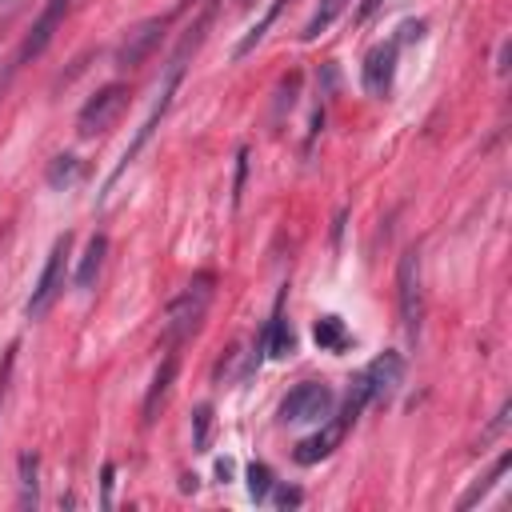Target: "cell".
Instances as JSON below:
<instances>
[{
	"label": "cell",
	"instance_id": "17",
	"mask_svg": "<svg viewBox=\"0 0 512 512\" xmlns=\"http://www.w3.org/2000/svg\"><path fill=\"white\" fill-rule=\"evenodd\" d=\"M264 344H268L272 356H288V352H292V328H288V320H284L280 312L272 316V324H268V332H264Z\"/></svg>",
	"mask_w": 512,
	"mask_h": 512
},
{
	"label": "cell",
	"instance_id": "21",
	"mask_svg": "<svg viewBox=\"0 0 512 512\" xmlns=\"http://www.w3.org/2000/svg\"><path fill=\"white\" fill-rule=\"evenodd\" d=\"M208 424H212V408L204 404V408H196V448L208 444Z\"/></svg>",
	"mask_w": 512,
	"mask_h": 512
},
{
	"label": "cell",
	"instance_id": "7",
	"mask_svg": "<svg viewBox=\"0 0 512 512\" xmlns=\"http://www.w3.org/2000/svg\"><path fill=\"white\" fill-rule=\"evenodd\" d=\"M72 8V0H48L44 8H40V16L32 20V28L24 32V44H20V52H16V60H12V68H20V64H28V60H36L48 44H52V36H56V28H60V20H64V12Z\"/></svg>",
	"mask_w": 512,
	"mask_h": 512
},
{
	"label": "cell",
	"instance_id": "6",
	"mask_svg": "<svg viewBox=\"0 0 512 512\" xmlns=\"http://www.w3.org/2000/svg\"><path fill=\"white\" fill-rule=\"evenodd\" d=\"M164 32H168V20H164V16H148V20L132 24V28L124 32L120 48H116V64H120V68H140V64L152 56V48L164 40Z\"/></svg>",
	"mask_w": 512,
	"mask_h": 512
},
{
	"label": "cell",
	"instance_id": "16",
	"mask_svg": "<svg viewBox=\"0 0 512 512\" xmlns=\"http://www.w3.org/2000/svg\"><path fill=\"white\" fill-rule=\"evenodd\" d=\"M80 172H84V164L76 156H56L52 168H48V184L52 188H72L80 180Z\"/></svg>",
	"mask_w": 512,
	"mask_h": 512
},
{
	"label": "cell",
	"instance_id": "2",
	"mask_svg": "<svg viewBox=\"0 0 512 512\" xmlns=\"http://www.w3.org/2000/svg\"><path fill=\"white\" fill-rule=\"evenodd\" d=\"M68 244H72V236H68V232H64V236L52 244L48 260H44V272H40V280H36V288H32L28 304H24L28 320H40V316H48V312H52V304L60 300V292H64V280H68Z\"/></svg>",
	"mask_w": 512,
	"mask_h": 512
},
{
	"label": "cell",
	"instance_id": "18",
	"mask_svg": "<svg viewBox=\"0 0 512 512\" xmlns=\"http://www.w3.org/2000/svg\"><path fill=\"white\" fill-rule=\"evenodd\" d=\"M508 464H512V456L504 452V456H500V460L492 464V472H488V476H484V480H480V484H476L472 492H464V496H460V508H472V504H476L480 496H488V488H492V484H496V480H500V476L508 472Z\"/></svg>",
	"mask_w": 512,
	"mask_h": 512
},
{
	"label": "cell",
	"instance_id": "20",
	"mask_svg": "<svg viewBox=\"0 0 512 512\" xmlns=\"http://www.w3.org/2000/svg\"><path fill=\"white\" fill-rule=\"evenodd\" d=\"M12 364H16V344H8L4 356H0V404H4V392H8V380H12Z\"/></svg>",
	"mask_w": 512,
	"mask_h": 512
},
{
	"label": "cell",
	"instance_id": "14",
	"mask_svg": "<svg viewBox=\"0 0 512 512\" xmlns=\"http://www.w3.org/2000/svg\"><path fill=\"white\" fill-rule=\"evenodd\" d=\"M312 336H316V344L328 348V352H340V348L348 344V332H344L340 316H320L316 328H312Z\"/></svg>",
	"mask_w": 512,
	"mask_h": 512
},
{
	"label": "cell",
	"instance_id": "15",
	"mask_svg": "<svg viewBox=\"0 0 512 512\" xmlns=\"http://www.w3.org/2000/svg\"><path fill=\"white\" fill-rule=\"evenodd\" d=\"M40 500V484H36V456L24 452L20 456V508H36Z\"/></svg>",
	"mask_w": 512,
	"mask_h": 512
},
{
	"label": "cell",
	"instance_id": "19",
	"mask_svg": "<svg viewBox=\"0 0 512 512\" xmlns=\"http://www.w3.org/2000/svg\"><path fill=\"white\" fill-rule=\"evenodd\" d=\"M248 492H252V500H264L272 492V472L264 464H252L248 468Z\"/></svg>",
	"mask_w": 512,
	"mask_h": 512
},
{
	"label": "cell",
	"instance_id": "24",
	"mask_svg": "<svg viewBox=\"0 0 512 512\" xmlns=\"http://www.w3.org/2000/svg\"><path fill=\"white\" fill-rule=\"evenodd\" d=\"M188 4H196V0H180V4H176V12H184V8H188Z\"/></svg>",
	"mask_w": 512,
	"mask_h": 512
},
{
	"label": "cell",
	"instance_id": "23",
	"mask_svg": "<svg viewBox=\"0 0 512 512\" xmlns=\"http://www.w3.org/2000/svg\"><path fill=\"white\" fill-rule=\"evenodd\" d=\"M496 72H500V76H504V72H508V40H504V44H500V60H496Z\"/></svg>",
	"mask_w": 512,
	"mask_h": 512
},
{
	"label": "cell",
	"instance_id": "11",
	"mask_svg": "<svg viewBox=\"0 0 512 512\" xmlns=\"http://www.w3.org/2000/svg\"><path fill=\"white\" fill-rule=\"evenodd\" d=\"M104 252H108V240H104V236H92L88 248H84V260H80V268H76V288H80V292H88V288L96 284V276H100V268H104Z\"/></svg>",
	"mask_w": 512,
	"mask_h": 512
},
{
	"label": "cell",
	"instance_id": "1",
	"mask_svg": "<svg viewBox=\"0 0 512 512\" xmlns=\"http://www.w3.org/2000/svg\"><path fill=\"white\" fill-rule=\"evenodd\" d=\"M212 296H216V276H212V272H196V276L180 288V296H176V300L168 304V312H164V328H160L164 348H176L180 340H188V336L200 328V320H204Z\"/></svg>",
	"mask_w": 512,
	"mask_h": 512
},
{
	"label": "cell",
	"instance_id": "22",
	"mask_svg": "<svg viewBox=\"0 0 512 512\" xmlns=\"http://www.w3.org/2000/svg\"><path fill=\"white\" fill-rule=\"evenodd\" d=\"M376 8H380V0H360V8H356V24H364V20H368Z\"/></svg>",
	"mask_w": 512,
	"mask_h": 512
},
{
	"label": "cell",
	"instance_id": "12",
	"mask_svg": "<svg viewBox=\"0 0 512 512\" xmlns=\"http://www.w3.org/2000/svg\"><path fill=\"white\" fill-rule=\"evenodd\" d=\"M348 4H352V0H320V4H316V12L308 16V24H304V32H300V36H304V40H316L320 32H328V28L340 20V12H344Z\"/></svg>",
	"mask_w": 512,
	"mask_h": 512
},
{
	"label": "cell",
	"instance_id": "4",
	"mask_svg": "<svg viewBox=\"0 0 512 512\" xmlns=\"http://www.w3.org/2000/svg\"><path fill=\"white\" fill-rule=\"evenodd\" d=\"M328 412H332V388L316 384V380L296 384L280 404L284 424H316V420H328Z\"/></svg>",
	"mask_w": 512,
	"mask_h": 512
},
{
	"label": "cell",
	"instance_id": "10",
	"mask_svg": "<svg viewBox=\"0 0 512 512\" xmlns=\"http://www.w3.org/2000/svg\"><path fill=\"white\" fill-rule=\"evenodd\" d=\"M172 380H176V352L168 348V356L160 360V368H156V376H152V388H148V396H144V424H152V420L160 416Z\"/></svg>",
	"mask_w": 512,
	"mask_h": 512
},
{
	"label": "cell",
	"instance_id": "9",
	"mask_svg": "<svg viewBox=\"0 0 512 512\" xmlns=\"http://www.w3.org/2000/svg\"><path fill=\"white\" fill-rule=\"evenodd\" d=\"M400 376H404V360H400L396 352H384V356H376V360L368 364V372H364L360 380H364V388H368V400H388V396L396 392Z\"/></svg>",
	"mask_w": 512,
	"mask_h": 512
},
{
	"label": "cell",
	"instance_id": "8",
	"mask_svg": "<svg viewBox=\"0 0 512 512\" xmlns=\"http://www.w3.org/2000/svg\"><path fill=\"white\" fill-rule=\"evenodd\" d=\"M396 80V40L388 44H376L368 56H364V88L372 96H384Z\"/></svg>",
	"mask_w": 512,
	"mask_h": 512
},
{
	"label": "cell",
	"instance_id": "13",
	"mask_svg": "<svg viewBox=\"0 0 512 512\" xmlns=\"http://www.w3.org/2000/svg\"><path fill=\"white\" fill-rule=\"evenodd\" d=\"M284 4H288V0H272V4H268V12H264L256 24H252V32H244V40L232 48V56H236V60H244V56H248V52H252V48L264 40V36H268V28H272V20L280 16V8H284Z\"/></svg>",
	"mask_w": 512,
	"mask_h": 512
},
{
	"label": "cell",
	"instance_id": "25",
	"mask_svg": "<svg viewBox=\"0 0 512 512\" xmlns=\"http://www.w3.org/2000/svg\"><path fill=\"white\" fill-rule=\"evenodd\" d=\"M4 4H12V0H0V8H4Z\"/></svg>",
	"mask_w": 512,
	"mask_h": 512
},
{
	"label": "cell",
	"instance_id": "5",
	"mask_svg": "<svg viewBox=\"0 0 512 512\" xmlns=\"http://www.w3.org/2000/svg\"><path fill=\"white\" fill-rule=\"evenodd\" d=\"M124 104H128V88H124V84H104V88H100L96 96H88V104L80 108V116H76V132H80V136L108 132V128L120 120Z\"/></svg>",
	"mask_w": 512,
	"mask_h": 512
},
{
	"label": "cell",
	"instance_id": "3",
	"mask_svg": "<svg viewBox=\"0 0 512 512\" xmlns=\"http://www.w3.org/2000/svg\"><path fill=\"white\" fill-rule=\"evenodd\" d=\"M396 296H400V324L416 340L420 320H424V280H420V252L408 248L396 264Z\"/></svg>",
	"mask_w": 512,
	"mask_h": 512
}]
</instances>
